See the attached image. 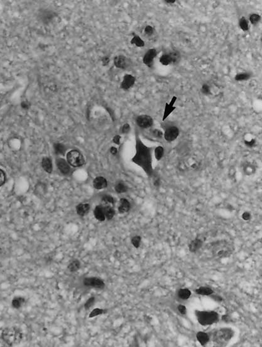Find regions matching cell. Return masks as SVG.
<instances>
[{
    "instance_id": "43",
    "label": "cell",
    "mask_w": 262,
    "mask_h": 347,
    "mask_svg": "<svg viewBox=\"0 0 262 347\" xmlns=\"http://www.w3.org/2000/svg\"><path fill=\"white\" fill-rule=\"evenodd\" d=\"M130 130V125L128 124H125L123 125L121 131L123 134H127Z\"/></svg>"
},
{
    "instance_id": "45",
    "label": "cell",
    "mask_w": 262,
    "mask_h": 347,
    "mask_svg": "<svg viewBox=\"0 0 262 347\" xmlns=\"http://www.w3.org/2000/svg\"><path fill=\"white\" fill-rule=\"evenodd\" d=\"M242 217L244 220H249L251 218V214L249 212H245L243 213Z\"/></svg>"
},
{
    "instance_id": "40",
    "label": "cell",
    "mask_w": 262,
    "mask_h": 347,
    "mask_svg": "<svg viewBox=\"0 0 262 347\" xmlns=\"http://www.w3.org/2000/svg\"><path fill=\"white\" fill-rule=\"evenodd\" d=\"M6 181V174L3 170L0 169V186L3 185Z\"/></svg>"
},
{
    "instance_id": "29",
    "label": "cell",
    "mask_w": 262,
    "mask_h": 347,
    "mask_svg": "<svg viewBox=\"0 0 262 347\" xmlns=\"http://www.w3.org/2000/svg\"><path fill=\"white\" fill-rule=\"evenodd\" d=\"M160 63H161L164 66H168L169 64L172 63L171 58L169 54H164L161 57H160Z\"/></svg>"
},
{
    "instance_id": "25",
    "label": "cell",
    "mask_w": 262,
    "mask_h": 347,
    "mask_svg": "<svg viewBox=\"0 0 262 347\" xmlns=\"http://www.w3.org/2000/svg\"><path fill=\"white\" fill-rule=\"evenodd\" d=\"M191 295V292L187 289H182L178 292V296L182 300H187Z\"/></svg>"
},
{
    "instance_id": "41",
    "label": "cell",
    "mask_w": 262,
    "mask_h": 347,
    "mask_svg": "<svg viewBox=\"0 0 262 347\" xmlns=\"http://www.w3.org/2000/svg\"><path fill=\"white\" fill-rule=\"evenodd\" d=\"M201 91L203 94H209L210 93V87L207 84H204L201 88Z\"/></svg>"
},
{
    "instance_id": "21",
    "label": "cell",
    "mask_w": 262,
    "mask_h": 347,
    "mask_svg": "<svg viewBox=\"0 0 262 347\" xmlns=\"http://www.w3.org/2000/svg\"><path fill=\"white\" fill-rule=\"evenodd\" d=\"M42 166L45 171L48 173H51L53 171V164L51 160L49 158L45 157L42 159Z\"/></svg>"
},
{
    "instance_id": "18",
    "label": "cell",
    "mask_w": 262,
    "mask_h": 347,
    "mask_svg": "<svg viewBox=\"0 0 262 347\" xmlns=\"http://www.w3.org/2000/svg\"><path fill=\"white\" fill-rule=\"evenodd\" d=\"M25 304V299L20 296L14 297L11 301L12 307L15 309H19Z\"/></svg>"
},
{
    "instance_id": "6",
    "label": "cell",
    "mask_w": 262,
    "mask_h": 347,
    "mask_svg": "<svg viewBox=\"0 0 262 347\" xmlns=\"http://www.w3.org/2000/svg\"><path fill=\"white\" fill-rule=\"evenodd\" d=\"M68 163L73 167H80L84 164V158L82 154L76 150L70 151L67 155Z\"/></svg>"
},
{
    "instance_id": "51",
    "label": "cell",
    "mask_w": 262,
    "mask_h": 347,
    "mask_svg": "<svg viewBox=\"0 0 262 347\" xmlns=\"http://www.w3.org/2000/svg\"><path fill=\"white\" fill-rule=\"evenodd\" d=\"M154 185L156 187L159 186V185H160V181H159V180H158V179L157 180H155V182H154Z\"/></svg>"
},
{
    "instance_id": "38",
    "label": "cell",
    "mask_w": 262,
    "mask_h": 347,
    "mask_svg": "<svg viewBox=\"0 0 262 347\" xmlns=\"http://www.w3.org/2000/svg\"><path fill=\"white\" fill-rule=\"evenodd\" d=\"M260 16L257 14H252V15L250 16V21L251 22V23L253 25L257 24L258 22L260 21Z\"/></svg>"
},
{
    "instance_id": "22",
    "label": "cell",
    "mask_w": 262,
    "mask_h": 347,
    "mask_svg": "<svg viewBox=\"0 0 262 347\" xmlns=\"http://www.w3.org/2000/svg\"><path fill=\"white\" fill-rule=\"evenodd\" d=\"M198 340L202 345H205L209 341V337L207 334L204 331H199L196 335Z\"/></svg>"
},
{
    "instance_id": "5",
    "label": "cell",
    "mask_w": 262,
    "mask_h": 347,
    "mask_svg": "<svg viewBox=\"0 0 262 347\" xmlns=\"http://www.w3.org/2000/svg\"><path fill=\"white\" fill-rule=\"evenodd\" d=\"M234 335V331L230 328H222L217 331L214 335V341L217 344L224 345L230 340Z\"/></svg>"
},
{
    "instance_id": "34",
    "label": "cell",
    "mask_w": 262,
    "mask_h": 347,
    "mask_svg": "<svg viewBox=\"0 0 262 347\" xmlns=\"http://www.w3.org/2000/svg\"><path fill=\"white\" fill-rule=\"evenodd\" d=\"M54 148L57 154H64L65 152V147L61 144H56L54 146Z\"/></svg>"
},
{
    "instance_id": "49",
    "label": "cell",
    "mask_w": 262,
    "mask_h": 347,
    "mask_svg": "<svg viewBox=\"0 0 262 347\" xmlns=\"http://www.w3.org/2000/svg\"><path fill=\"white\" fill-rule=\"evenodd\" d=\"M101 61H102L103 65H107L109 62H110V59L108 57H104L102 58V60H101Z\"/></svg>"
},
{
    "instance_id": "46",
    "label": "cell",
    "mask_w": 262,
    "mask_h": 347,
    "mask_svg": "<svg viewBox=\"0 0 262 347\" xmlns=\"http://www.w3.org/2000/svg\"><path fill=\"white\" fill-rule=\"evenodd\" d=\"M153 134H154V136H156L157 137H159V138L162 137V136H163V132L161 131L158 130V129L154 130L153 131Z\"/></svg>"
},
{
    "instance_id": "16",
    "label": "cell",
    "mask_w": 262,
    "mask_h": 347,
    "mask_svg": "<svg viewBox=\"0 0 262 347\" xmlns=\"http://www.w3.org/2000/svg\"><path fill=\"white\" fill-rule=\"evenodd\" d=\"M203 245V242L200 239H195L193 240L189 246V249L191 252H196L201 249Z\"/></svg>"
},
{
    "instance_id": "13",
    "label": "cell",
    "mask_w": 262,
    "mask_h": 347,
    "mask_svg": "<svg viewBox=\"0 0 262 347\" xmlns=\"http://www.w3.org/2000/svg\"><path fill=\"white\" fill-rule=\"evenodd\" d=\"M57 166L59 171L64 174H67L70 171L69 163L63 159H59L57 160Z\"/></svg>"
},
{
    "instance_id": "19",
    "label": "cell",
    "mask_w": 262,
    "mask_h": 347,
    "mask_svg": "<svg viewBox=\"0 0 262 347\" xmlns=\"http://www.w3.org/2000/svg\"><path fill=\"white\" fill-rule=\"evenodd\" d=\"M90 206L88 204H81L77 205L76 210L79 216H84L89 212Z\"/></svg>"
},
{
    "instance_id": "8",
    "label": "cell",
    "mask_w": 262,
    "mask_h": 347,
    "mask_svg": "<svg viewBox=\"0 0 262 347\" xmlns=\"http://www.w3.org/2000/svg\"><path fill=\"white\" fill-rule=\"evenodd\" d=\"M84 284L85 286L98 288V289H103L105 286V284L102 280L97 278H86L84 280Z\"/></svg>"
},
{
    "instance_id": "4",
    "label": "cell",
    "mask_w": 262,
    "mask_h": 347,
    "mask_svg": "<svg viewBox=\"0 0 262 347\" xmlns=\"http://www.w3.org/2000/svg\"><path fill=\"white\" fill-rule=\"evenodd\" d=\"M212 253L214 256L219 258L227 257L232 254V248L227 243L219 242L212 246Z\"/></svg>"
},
{
    "instance_id": "50",
    "label": "cell",
    "mask_w": 262,
    "mask_h": 347,
    "mask_svg": "<svg viewBox=\"0 0 262 347\" xmlns=\"http://www.w3.org/2000/svg\"><path fill=\"white\" fill-rule=\"evenodd\" d=\"M117 149L115 147H112L111 149H110V152L113 154V155H115L116 153H117Z\"/></svg>"
},
{
    "instance_id": "24",
    "label": "cell",
    "mask_w": 262,
    "mask_h": 347,
    "mask_svg": "<svg viewBox=\"0 0 262 347\" xmlns=\"http://www.w3.org/2000/svg\"><path fill=\"white\" fill-rule=\"evenodd\" d=\"M104 208L105 219H107L108 220H111L115 216V212L114 209L112 207H111L110 205H106L105 207H104Z\"/></svg>"
},
{
    "instance_id": "9",
    "label": "cell",
    "mask_w": 262,
    "mask_h": 347,
    "mask_svg": "<svg viewBox=\"0 0 262 347\" xmlns=\"http://www.w3.org/2000/svg\"><path fill=\"white\" fill-rule=\"evenodd\" d=\"M179 134V131L177 127H170L164 132V138L167 141L171 142L177 139Z\"/></svg>"
},
{
    "instance_id": "1",
    "label": "cell",
    "mask_w": 262,
    "mask_h": 347,
    "mask_svg": "<svg viewBox=\"0 0 262 347\" xmlns=\"http://www.w3.org/2000/svg\"><path fill=\"white\" fill-rule=\"evenodd\" d=\"M132 162L142 168L149 177L152 175L153 169L152 166L151 149L144 145L140 139H136V153L132 158Z\"/></svg>"
},
{
    "instance_id": "14",
    "label": "cell",
    "mask_w": 262,
    "mask_h": 347,
    "mask_svg": "<svg viewBox=\"0 0 262 347\" xmlns=\"http://www.w3.org/2000/svg\"><path fill=\"white\" fill-rule=\"evenodd\" d=\"M176 101V97H173L171 101L169 103H166L165 106V109L164 112L163 116V120H164L166 118L168 117L173 110L176 109L175 107H174V104L175 103Z\"/></svg>"
},
{
    "instance_id": "42",
    "label": "cell",
    "mask_w": 262,
    "mask_h": 347,
    "mask_svg": "<svg viewBox=\"0 0 262 347\" xmlns=\"http://www.w3.org/2000/svg\"><path fill=\"white\" fill-rule=\"evenodd\" d=\"M144 32L147 35L150 36L153 33V28L151 26H147L144 28Z\"/></svg>"
},
{
    "instance_id": "47",
    "label": "cell",
    "mask_w": 262,
    "mask_h": 347,
    "mask_svg": "<svg viewBox=\"0 0 262 347\" xmlns=\"http://www.w3.org/2000/svg\"><path fill=\"white\" fill-rule=\"evenodd\" d=\"M255 140H253V139H252L251 141H245V144L249 147H253L255 145Z\"/></svg>"
},
{
    "instance_id": "26",
    "label": "cell",
    "mask_w": 262,
    "mask_h": 347,
    "mask_svg": "<svg viewBox=\"0 0 262 347\" xmlns=\"http://www.w3.org/2000/svg\"><path fill=\"white\" fill-rule=\"evenodd\" d=\"M131 43H132V45H135L137 47L139 48H141L144 46V42L140 37L138 36H135L132 38V41H131Z\"/></svg>"
},
{
    "instance_id": "28",
    "label": "cell",
    "mask_w": 262,
    "mask_h": 347,
    "mask_svg": "<svg viewBox=\"0 0 262 347\" xmlns=\"http://www.w3.org/2000/svg\"><path fill=\"white\" fill-rule=\"evenodd\" d=\"M115 190L116 191V193H120V194L124 193H126V192L127 191L128 187L125 184L120 182L116 185Z\"/></svg>"
},
{
    "instance_id": "11",
    "label": "cell",
    "mask_w": 262,
    "mask_h": 347,
    "mask_svg": "<svg viewBox=\"0 0 262 347\" xmlns=\"http://www.w3.org/2000/svg\"><path fill=\"white\" fill-rule=\"evenodd\" d=\"M128 59L123 55H119L114 58V64L116 68L120 69H125L128 66Z\"/></svg>"
},
{
    "instance_id": "36",
    "label": "cell",
    "mask_w": 262,
    "mask_h": 347,
    "mask_svg": "<svg viewBox=\"0 0 262 347\" xmlns=\"http://www.w3.org/2000/svg\"><path fill=\"white\" fill-rule=\"evenodd\" d=\"M169 54L171 58L172 63H176L179 60L180 55H179V53L178 52H176V51H174V52H172Z\"/></svg>"
},
{
    "instance_id": "17",
    "label": "cell",
    "mask_w": 262,
    "mask_h": 347,
    "mask_svg": "<svg viewBox=\"0 0 262 347\" xmlns=\"http://www.w3.org/2000/svg\"><path fill=\"white\" fill-rule=\"evenodd\" d=\"M94 216L99 221H104L105 220V216L104 208L103 206L98 205L94 210Z\"/></svg>"
},
{
    "instance_id": "31",
    "label": "cell",
    "mask_w": 262,
    "mask_h": 347,
    "mask_svg": "<svg viewBox=\"0 0 262 347\" xmlns=\"http://www.w3.org/2000/svg\"><path fill=\"white\" fill-rule=\"evenodd\" d=\"M239 25H240V27L241 28V29H242L243 31H248L249 24H248V22H247V21L245 17H242L241 19H240Z\"/></svg>"
},
{
    "instance_id": "39",
    "label": "cell",
    "mask_w": 262,
    "mask_h": 347,
    "mask_svg": "<svg viewBox=\"0 0 262 347\" xmlns=\"http://www.w3.org/2000/svg\"><path fill=\"white\" fill-rule=\"evenodd\" d=\"M94 302H95V298L94 297L90 298L88 300H87L86 301V303H85V306H84L85 308V309H87V310L89 309L93 305Z\"/></svg>"
},
{
    "instance_id": "44",
    "label": "cell",
    "mask_w": 262,
    "mask_h": 347,
    "mask_svg": "<svg viewBox=\"0 0 262 347\" xmlns=\"http://www.w3.org/2000/svg\"><path fill=\"white\" fill-rule=\"evenodd\" d=\"M178 311L182 314V315H185L186 313V307L184 305H179L178 307Z\"/></svg>"
},
{
    "instance_id": "23",
    "label": "cell",
    "mask_w": 262,
    "mask_h": 347,
    "mask_svg": "<svg viewBox=\"0 0 262 347\" xmlns=\"http://www.w3.org/2000/svg\"><path fill=\"white\" fill-rule=\"evenodd\" d=\"M195 292L197 293L199 295H212L214 292V291L210 289V288L209 287H201L198 288V289H196Z\"/></svg>"
},
{
    "instance_id": "3",
    "label": "cell",
    "mask_w": 262,
    "mask_h": 347,
    "mask_svg": "<svg viewBox=\"0 0 262 347\" xmlns=\"http://www.w3.org/2000/svg\"><path fill=\"white\" fill-rule=\"evenodd\" d=\"M197 318L202 325H209L215 323L219 319V315L215 312L199 311L196 312Z\"/></svg>"
},
{
    "instance_id": "48",
    "label": "cell",
    "mask_w": 262,
    "mask_h": 347,
    "mask_svg": "<svg viewBox=\"0 0 262 347\" xmlns=\"http://www.w3.org/2000/svg\"><path fill=\"white\" fill-rule=\"evenodd\" d=\"M120 139H121V137H120V136H118V135H116V136H115L113 137V143H115L116 144H120Z\"/></svg>"
},
{
    "instance_id": "10",
    "label": "cell",
    "mask_w": 262,
    "mask_h": 347,
    "mask_svg": "<svg viewBox=\"0 0 262 347\" xmlns=\"http://www.w3.org/2000/svg\"><path fill=\"white\" fill-rule=\"evenodd\" d=\"M135 83V77L132 75H126L123 77L121 84V87L124 90H128L132 87Z\"/></svg>"
},
{
    "instance_id": "32",
    "label": "cell",
    "mask_w": 262,
    "mask_h": 347,
    "mask_svg": "<svg viewBox=\"0 0 262 347\" xmlns=\"http://www.w3.org/2000/svg\"><path fill=\"white\" fill-rule=\"evenodd\" d=\"M249 78H250V75H249V74L245 72V73L237 74V75L235 77V79L236 81H242L247 80Z\"/></svg>"
},
{
    "instance_id": "27",
    "label": "cell",
    "mask_w": 262,
    "mask_h": 347,
    "mask_svg": "<svg viewBox=\"0 0 262 347\" xmlns=\"http://www.w3.org/2000/svg\"><path fill=\"white\" fill-rule=\"evenodd\" d=\"M80 265L81 264H80V262L78 260H74L69 265L68 269L72 272H76L79 269Z\"/></svg>"
},
{
    "instance_id": "30",
    "label": "cell",
    "mask_w": 262,
    "mask_h": 347,
    "mask_svg": "<svg viewBox=\"0 0 262 347\" xmlns=\"http://www.w3.org/2000/svg\"><path fill=\"white\" fill-rule=\"evenodd\" d=\"M155 157L158 160H161L164 155V149L162 146H158L155 151Z\"/></svg>"
},
{
    "instance_id": "35",
    "label": "cell",
    "mask_w": 262,
    "mask_h": 347,
    "mask_svg": "<svg viewBox=\"0 0 262 347\" xmlns=\"http://www.w3.org/2000/svg\"><path fill=\"white\" fill-rule=\"evenodd\" d=\"M141 237L140 236H135L132 239V243L133 246L136 247V248H138L140 246V243H141Z\"/></svg>"
},
{
    "instance_id": "20",
    "label": "cell",
    "mask_w": 262,
    "mask_h": 347,
    "mask_svg": "<svg viewBox=\"0 0 262 347\" xmlns=\"http://www.w3.org/2000/svg\"><path fill=\"white\" fill-rule=\"evenodd\" d=\"M130 209V204L127 199L122 198L120 201V205L118 207V210L120 213H123L127 212Z\"/></svg>"
},
{
    "instance_id": "12",
    "label": "cell",
    "mask_w": 262,
    "mask_h": 347,
    "mask_svg": "<svg viewBox=\"0 0 262 347\" xmlns=\"http://www.w3.org/2000/svg\"><path fill=\"white\" fill-rule=\"evenodd\" d=\"M156 54H157L156 50L155 49H151L148 50L143 57L144 64L150 67L152 62H153V60L156 56Z\"/></svg>"
},
{
    "instance_id": "52",
    "label": "cell",
    "mask_w": 262,
    "mask_h": 347,
    "mask_svg": "<svg viewBox=\"0 0 262 347\" xmlns=\"http://www.w3.org/2000/svg\"><path fill=\"white\" fill-rule=\"evenodd\" d=\"M165 2L168 3H172H172H175L176 1H175V0H172H172H166Z\"/></svg>"
},
{
    "instance_id": "2",
    "label": "cell",
    "mask_w": 262,
    "mask_h": 347,
    "mask_svg": "<svg viewBox=\"0 0 262 347\" xmlns=\"http://www.w3.org/2000/svg\"><path fill=\"white\" fill-rule=\"evenodd\" d=\"M1 338L6 345L14 346L18 345L21 342L23 339V333L16 327H7L3 330Z\"/></svg>"
},
{
    "instance_id": "37",
    "label": "cell",
    "mask_w": 262,
    "mask_h": 347,
    "mask_svg": "<svg viewBox=\"0 0 262 347\" xmlns=\"http://www.w3.org/2000/svg\"><path fill=\"white\" fill-rule=\"evenodd\" d=\"M102 201L105 204H113L114 198L111 196H105L102 198Z\"/></svg>"
},
{
    "instance_id": "15",
    "label": "cell",
    "mask_w": 262,
    "mask_h": 347,
    "mask_svg": "<svg viewBox=\"0 0 262 347\" xmlns=\"http://www.w3.org/2000/svg\"><path fill=\"white\" fill-rule=\"evenodd\" d=\"M93 186L97 189H103L107 186V181L103 177H97L93 181Z\"/></svg>"
},
{
    "instance_id": "33",
    "label": "cell",
    "mask_w": 262,
    "mask_h": 347,
    "mask_svg": "<svg viewBox=\"0 0 262 347\" xmlns=\"http://www.w3.org/2000/svg\"><path fill=\"white\" fill-rule=\"evenodd\" d=\"M105 312V310L103 309H101V308H95L91 312V313L89 315V318H93V317L95 316H97L98 315H101L103 314Z\"/></svg>"
},
{
    "instance_id": "7",
    "label": "cell",
    "mask_w": 262,
    "mask_h": 347,
    "mask_svg": "<svg viewBox=\"0 0 262 347\" xmlns=\"http://www.w3.org/2000/svg\"><path fill=\"white\" fill-rule=\"evenodd\" d=\"M136 123L143 128H148L151 127L153 123L152 117L148 115H141L138 116L136 119Z\"/></svg>"
}]
</instances>
